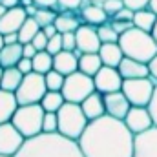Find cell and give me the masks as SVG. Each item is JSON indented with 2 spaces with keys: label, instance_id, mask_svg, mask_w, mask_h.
Here are the masks:
<instances>
[{
  "label": "cell",
  "instance_id": "60d3db41",
  "mask_svg": "<svg viewBox=\"0 0 157 157\" xmlns=\"http://www.w3.org/2000/svg\"><path fill=\"white\" fill-rule=\"evenodd\" d=\"M150 4V0H124V6L133 9V11H139V9H146Z\"/></svg>",
  "mask_w": 157,
  "mask_h": 157
},
{
  "label": "cell",
  "instance_id": "ab89813d",
  "mask_svg": "<svg viewBox=\"0 0 157 157\" xmlns=\"http://www.w3.org/2000/svg\"><path fill=\"white\" fill-rule=\"evenodd\" d=\"M17 68L24 73V75H28V73H31L33 71V59H28V57H22L20 59V62L17 64Z\"/></svg>",
  "mask_w": 157,
  "mask_h": 157
},
{
  "label": "cell",
  "instance_id": "52a82bcc",
  "mask_svg": "<svg viewBox=\"0 0 157 157\" xmlns=\"http://www.w3.org/2000/svg\"><path fill=\"white\" fill-rule=\"evenodd\" d=\"M46 91H48L46 75L39 73V71H31V73L24 75L15 95H17L18 104H35V102L42 101Z\"/></svg>",
  "mask_w": 157,
  "mask_h": 157
},
{
  "label": "cell",
  "instance_id": "9a60e30c",
  "mask_svg": "<svg viewBox=\"0 0 157 157\" xmlns=\"http://www.w3.org/2000/svg\"><path fill=\"white\" fill-rule=\"evenodd\" d=\"M28 13L24 9V6H17V7H9L4 17L0 18V33L7 35V33H18V29L22 28V24L26 22Z\"/></svg>",
  "mask_w": 157,
  "mask_h": 157
},
{
  "label": "cell",
  "instance_id": "9c48e42d",
  "mask_svg": "<svg viewBox=\"0 0 157 157\" xmlns=\"http://www.w3.org/2000/svg\"><path fill=\"white\" fill-rule=\"evenodd\" d=\"M24 141L26 137L11 121L0 124V154L15 157V154L22 148Z\"/></svg>",
  "mask_w": 157,
  "mask_h": 157
},
{
  "label": "cell",
  "instance_id": "c3c4849f",
  "mask_svg": "<svg viewBox=\"0 0 157 157\" xmlns=\"http://www.w3.org/2000/svg\"><path fill=\"white\" fill-rule=\"evenodd\" d=\"M4 40H6V44H17V42H20L18 33H7V35H4Z\"/></svg>",
  "mask_w": 157,
  "mask_h": 157
},
{
  "label": "cell",
  "instance_id": "4dcf8cb0",
  "mask_svg": "<svg viewBox=\"0 0 157 157\" xmlns=\"http://www.w3.org/2000/svg\"><path fill=\"white\" fill-rule=\"evenodd\" d=\"M64 80H66V75H62L60 71H57L55 68L49 70L46 73V84H48V90H57L60 91L62 86H64Z\"/></svg>",
  "mask_w": 157,
  "mask_h": 157
},
{
  "label": "cell",
  "instance_id": "b9f144b4",
  "mask_svg": "<svg viewBox=\"0 0 157 157\" xmlns=\"http://www.w3.org/2000/svg\"><path fill=\"white\" fill-rule=\"evenodd\" d=\"M148 110H150L152 119H154V126H157V84H155V90H154V95H152V101L148 104Z\"/></svg>",
  "mask_w": 157,
  "mask_h": 157
},
{
  "label": "cell",
  "instance_id": "2e32d148",
  "mask_svg": "<svg viewBox=\"0 0 157 157\" xmlns=\"http://www.w3.org/2000/svg\"><path fill=\"white\" fill-rule=\"evenodd\" d=\"M119 71H121L122 78H144L150 77V64L141 62L137 59L124 57L122 62L119 64Z\"/></svg>",
  "mask_w": 157,
  "mask_h": 157
},
{
  "label": "cell",
  "instance_id": "277c9868",
  "mask_svg": "<svg viewBox=\"0 0 157 157\" xmlns=\"http://www.w3.org/2000/svg\"><path fill=\"white\" fill-rule=\"evenodd\" d=\"M57 117H59V133L75 141H78V137L84 133L90 122L82 106L78 102H70V101H66L64 106L57 112Z\"/></svg>",
  "mask_w": 157,
  "mask_h": 157
},
{
  "label": "cell",
  "instance_id": "7c38bea8",
  "mask_svg": "<svg viewBox=\"0 0 157 157\" xmlns=\"http://www.w3.org/2000/svg\"><path fill=\"white\" fill-rule=\"evenodd\" d=\"M77 35V49L80 53H99L102 42L99 37V31H97V26H91V24H80L78 29L75 31Z\"/></svg>",
  "mask_w": 157,
  "mask_h": 157
},
{
  "label": "cell",
  "instance_id": "7402d4cb",
  "mask_svg": "<svg viewBox=\"0 0 157 157\" xmlns=\"http://www.w3.org/2000/svg\"><path fill=\"white\" fill-rule=\"evenodd\" d=\"M24 57L22 53V42L17 44H6L0 49V66L2 68H13L20 62V59Z\"/></svg>",
  "mask_w": 157,
  "mask_h": 157
},
{
  "label": "cell",
  "instance_id": "836d02e7",
  "mask_svg": "<svg viewBox=\"0 0 157 157\" xmlns=\"http://www.w3.org/2000/svg\"><path fill=\"white\" fill-rule=\"evenodd\" d=\"M64 48H62V33H57V35H53L49 42H48V48H46V51H49L51 55H57V53H60Z\"/></svg>",
  "mask_w": 157,
  "mask_h": 157
},
{
  "label": "cell",
  "instance_id": "5bb4252c",
  "mask_svg": "<svg viewBox=\"0 0 157 157\" xmlns=\"http://www.w3.org/2000/svg\"><path fill=\"white\" fill-rule=\"evenodd\" d=\"M104 104H106V113L112 115L115 119H122L126 117V113L132 108V102L128 101L126 93L122 90L119 91H112V93H104Z\"/></svg>",
  "mask_w": 157,
  "mask_h": 157
},
{
  "label": "cell",
  "instance_id": "6f0895ef",
  "mask_svg": "<svg viewBox=\"0 0 157 157\" xmlns=\"http://www.w3.org/2000/svg\"><path fill=\"white\" fill-rule=\"evenodd\" d=\"M90 2H97V4H104L106 0H90Z\"/></svg>",
  "mask_w": 157,
  "mask_h": 157
},
{
  "label": "cell",
  "instance_id": "d6a6232c",
  "mask_svg": "<svg viewBox=\"0 0 157 157\" xmlns=\"http://www.w3.org/2000/svg\"><path fill=\"white\" fill-rule=\"evenodd\" d=\"M42 132H46V133L59 132V117H57V112H46L44 122H42Z\"/></svg>",
  "mask_w": 157,
  "mask_h": 157
},
{
  "label": "cell",
  "instance_id": "db71d44e",
  "mask_svg": "<svg viewBox=\"0 0 157 157\" xmlns=\"http://www.w3.org/2000/svg\"><path fill=\"white\" fill-rule=\"evenodd\" d=\"M4 46H6V40H4V35H2V33H0V49H2V48H4Z\"/></svg>",
  "mask_w": 157,
  "mask_h": 157
},
{
  "label": "cell",
  "instance_id": "bcb514c9",
  "mask_svg": "<svg viewBox=\"0 0 157 157\" xmlns=\"http://www.w3.org/2000/svg\"><path fill=\"white\" fill-rule=\"evenodd\" d=\"M148 64H150V77L157 82V55L150 60V62H148Z\"/></svg>",
  "mask_w": 157,
  "mask_h": 157
},
{
  "label": "cell",
  "instance_id": "11a10c76",
  "mask_svg": "<svg viewBox=\"0 0 157 157\" xmlns=\"http://www.w3.org/2000/svg\"><path fill=\"white\" fill-rule=\"evenodd\" d=\"M2 75H4V68L0 66V88H2Z\"/></svg>",
  "mask_w": 157,
  "mask_h": 157
},
{
  "label": "cell",
  "instance_id": "4fadbf2b",
  "mask_svg": "<svg viewBox=\"0 0 157 157\" xmlns=\"http://www.w3.org/2000/svg\"><path fill=\"white\" fill-rule=\"evenodd\" d=\"M133 157H157V126L135 135Z\"/></svg>",
  "mask_w": 157,
  "mask_h": 157
},
{
  "label": "cell",
  "instance_id": "8fae6325",
  "mask_svg": "<svg viewBox=\"0 0 157 157\" xmlns=\"http://www.w3.org/2000/svg\"><path fill=\"white\" fill-rule=\"evenodd\" d=\"M124 122L133 135H139L154 126V119H152L148 106H132L124 117Z\"/></svg>",
  "mask_w": 157,
  "mask_h": 157
},
{
  "label": "cell",
  "instance_id": "f1b7e54d",
  "mask_svg": "<svg viewBox=\"0 0 157 157\" xmlns=\"http://www.w3.org/2000/svg\"><path fill=\"white\" fill-rule=\"evenodd\" d=\"M49 70H53V55L46 49L37 51V55L33 57V71H39V73H48Z\"/></svg>",
  "mask_w": 157,
  "mask_h": 157
},
{
  "label": "cell",
  "instance_id": "5b68a950",
  "mask_svg": "<svg viewBox=\"0 0 157 157\" xmlns=\"http://www.w3.org/2000/svg\"><path fill=\"white\" fill-rule=\"evenodd\" d=\"M44 115H46V110L42 108L40 102H35V104H20L17 108L13 119H11V122L28 139V137H33V135L42 133Z\"/></svg>",
  "mask_w": 157,
  "mask_h": 157
},
{
  "label": "cell",
  "instance_id": "7a4b0ae2",
  "mask_svg": "<svg viewBox=\"0 0 157 157\" xmlns=\"http://www.w3.org/2000/svg\"><path fill=\"white\" fill-rule=\"evenodd\" d=\"M15 157H84L80 144L59 132L28 137Z\"/></svg>",
  "mask_w": 157,
  "mask_h": 157
},
{
  "label": "cell",
  "instance_id": "d590c367",
  "mask_svg": "<svg viewBox=\"0 0 157 157\" xmlns=\"http://www.w3.org/2000/svg\"><path fill=\"white\" fill-rule=\"evenodd\" d=\"M133 15H135V11L124 6L121 11H117V13L112 17V18H113V20H121V22H133Z\"/></svg>",
  "mask_w": 157,
  "mask_h": 157
},
{
  "label": "cell",
  "instance_id": "7bdbcfd3",
  "mask_svg": "<svg viewBox=\"0 0 157 157\" xmlns=\"http://www.w3.org/2000/svg\"><path fill=\"white\" fill-rule=\"evenodd\" d=\"M112 26L117 29L119 35H122L124 31H128V29L133 26V22H121V20H112Z\"/></svg>",
  "mask_w": 157,
  "mask_h": 157
},
{
  "label": "cell",
  "instance_id": "680465c9",
  "mask_svg": "<svg viewBox=\"0 0 157 157\" xmlns=\"http://www.w3.org/2000/svg\"><path fill=\"white\" fill-rule=\"evenodd\" d=\"M0 157H13V155H4V154H0Z\"/></svg>",
  "mask_w": 157,
  "mask_h": 157
},
{
  "label": "cell",
  "instance_id": "d4e9b609",
  "mask_svg": "<svg viewBox=\"0 0 157 157\" xmlns=\"http://www.w3.org/2000/svg\"><path fill=\"white\" fill-rule=\"evenodd\" d=\"M155 22H157V15L152 11V9H139L135 11L133 15V26L139 28V29H144V31H154L155 28Z\"/></svg>",
  "mask_w": 157,
  "mask_h": 157
},
{
  "label": "cell",
  "instance_id": "e575fe53",
  "mask_svg": "<svg viewBox=\"0 0 157 157\" xmlns=\"http://www.w3.org/2000/svg\"><path fill=\"white\" fill-rule=\"evenodd\" d=\"M62 48L68 49V51H75L77 49V35H75V31L62 33Z\"/></svg>",
  "mask_w": 157,
  "mask_h": 157
},
{
  "label": "cell",
  "instance_id": "681fc988",
  "mask_svg": "<svg viewBox=\"0 0 157 157\" xmlns=\"http://www.w3.org/2000/svg\"><path fill=\"white\" fill-rule=\"evenodd\" d=\"M24 9H26V13H28V17H35V15H37V11H39V6H35V4H31V6H26Z\"/></svg>",
  "mask_w": 157,
  "mask_h": 157
},
{
  "label": "cell",
  "instance_id": "f546056e",
  "mask_svg": "<svg viewBox=\"0 0 157 157\" xmlns=\"http://www.w3.org/2000/svg\"><path fill=\"white\" fill-rule=\"evenodd\" d=\"M97 31H99V37H101V42H119L121 35L117 33V29L112 26V22H104L101 26H97Z\"/></svg>",
  "mask_w": 157,
  "mask_h": 157
},
{
  "label": "cell",
  "instance_id": "f5cc1de1",
  "mask_svg": "<svg viewBox=\"0 0 157 157\" xmlns=\"http://www.w3.org/2000/svg\"><path fill=\"white\" fill-rule=\"evenodd\" d=\"M6 11H7V7H6V6H2V4H0V18H2V17H4V13H6Z\"/></svg>",
  "mask_w": 157,
  "mask_h": 157
},
{
  "label": "cell",
  "instance_id": "4316f807",
  "mask_svg": "<svg viewBox=\"0 0 157 157\" xmlns=\"http://www.w3.org/2000/svg\"><path fill=\"white\" fill-rule=\"evenodd\" d=\"M24 78V73L13 66V68H4V75H2V88L7 90V91H17L20 82Z\"/></svg>",
  "mask_w": 157,
  "mask_h": 157
},
{
  "label": "cell",
  "instance_id": "3957f363",
  "mask_svg": "<svg viewBox=\"0 0 157 157\" xmlns=\"http://www.w3.org/2000/svg\"><path fill=\"white\" fill-rule=\"evenodd\" d=\"M124 57L137 59L141 62H150L157 55V40L150 31L139 29L132 26L128 31H124L119 39Z\"/></svg>",
  "mask_w": 157,
  "mask_h": 157
},
{
  "label": "cell",
  "instance_id": "ffe728a7",
  "mask_svg": "<svg viewBox=\"0 0 157 157\" xmlns=\"http://www.w3.org/2000/svg\"><path fill=\"white\" fill-rule=\"evenodd\" d=\"M99 55L102 59V64L112 66V68H119V64L124 59V53L119 42H104L99 49Z\"/></svg>",
  "mask_w": 157,
  "mask_h": 157
},
{
  "label": "cell",
  "instance_id": "7dc6e473",
  "mask_svg": "<svg viewBox=\"0 0 157 157\" xmlns=\"http://www.w3.org/2000/svg\"><path fill=\"white\" fill-rule=\"evenodd\" d=\"M42 31H44V33H46V35H48L49 39H51L53 35H57V33H59V29H57V26H55V24H49V26H44V28H42Z\"/></svg>",
  "mask_w": 157,
  "mask_h": 157
},
{
  "label": "cell",
  "instance_id": "44dd1931",
  "mask_svg": "<svg viewBox=\"0 0 157 157\" xmlns=\"http://www.w3.org/2000/svg\"><path fill=\"white\" fill-rule=\"evenodd\" d=\"M18 106L20 104L17 101L15 91H7V90L0 88V124L11 121Z\"/></svg>",
  "mask_w": 157,
  "mask_h": 157
},
{
  "label": "cell",
  "instance_id": "d6986e66",
  "mask_svg": "<svg viewBox=\"0 0 157 157\" xmlns=\"http://www.w3.org/2000/svg\"><path fill=\"white\" fill-rule=\"evenodd\" d=\"M80 18H82L86 24H91V26H101V24L108 22L110 15L106 13V9H104V6H102V4L90 2L88 6H84V7H82Z\"/></svg>",
  "mask_w": 157,
  "mask_h": 157
},
{
  "label": "cell",
  "instance_id": "e0dca14e",
  "mask_svg": "<svg viewBox=\"0 0 157 157\" xmlns=\"http://www.w3.org/2000/svg\"><path fill=\"white\" fill-rule=\"evenodd\" d=\"M80 106H82V110H84V113H86V117L90 119V121H93V119H99L102 117V115H106V104H104V93H101V91H93L91 95H88L82 102H80Z\"/></svg>",
  "mask_w": 157,
  "mask_h": 157
},
{
  "label": "cell",
  "instance_id": "8d00e7d4",
  "mask_svg": "<svg viewBox=\"0 0 157 157\" xmlns=\"http://www.w3.org/2000/svg\"><path fill=\"white\" fill-rule=\"evenodd\" d=\"M102 6H104L106 13H108L110 17H113L117 11H121V9L124 7V0H106Z\"/></svg>",
  "mask_w": 157,
  "mask_h": 157
},
{
  "label": "cell",
  "instance_id": "f35d334b",
  "mask_svg": "<svg viewBox=\"0 0 157 157\" xmlns=\"http://www.w3.org/2000/svg\"><path fill=\"white\" fill-rule=\"evenodd\" d=\"M84 0H59V7L62 9H70V11H77L78 7L82 6Z\"/></svg>",
  "mask_w": 157,
  "mask_h": 157
},
{
  "label": "cell",
  "instance_id": "603a6c76",
  "mask_svg": "<svg viewBox=\"0 0 157 157\" xmlns=\"http://www.w3.org/2000/svg\"><path fill=\"white\" fill-rule=\"evenodd\" d=\"M102 66L104 64H102V59L99 53H82L78 57V70L90 77H95Z\"/></svg>",
  "mask_w": 157,
  "mask_h": 157
},
{
  "label": "cell",
  "instance_id": "ee69618b",
  "mask_svg": "<svg viewBox=\"0 0 157 157\" xmlns=\"http://www.w3.org/2000/svg\"><path fill=\"white\" fill-rule=\"evenodd\" d=\"M22 53H24V57L33 59L37 55V48L33 46V42H26V44H22Z\"/></svg>",
  "mask_w": 157,
  "mask_h": 157
},
{
  "label": "cell",
  "instance_id": "8992f818",
  "mask_svg": "<svg viewBox=\"0 0 157 157\" xmlns=\"http://www.w3.org/2000/svg\"><path fill=\"white\" fill-rule=\"evenodd\" d=\"M64 93V99L70 101V102H82L88 95H91L95 91V80L93 77L82 73L80 70L66 75V80H64V86L60 90Z\"/></svg>",
  "mask_w": 157,
  "mask_h": 157
},
{
  "label": "cell",
  "instance_id": "9f6ffc18",
  "mask_svg": "<svg viewBox=\"0 0 157 157\" xmlns=\"http://www.w3.org/2000/svg\"><path fill=\"white\" fill-rule=\"evenodd\" d=\"M152 35L155 37V40H157V22H155V28H154V31H152Z\"/></svg>",
  "mask_w": 157,
  "mask_h": 157
},
{
  "label": "cell",
  "instance_id": "1f68e13d",
  "mask_svg": "<svg viewBox=\"0 0 157 157\" xmlns=\"http://www.w3.org/2000/svg\"><path fill=\"white\" fill-rule=\"evenodd\" d=\"M57 11L55 9H48V7H39L37 15H35V20L39 22L40 28L44 26H49V24H55V18H57Z\"/></svg>",
  "mask_w": 157,
  "mask_h": 157
},
{
  "label": "cell",
  "instance_id": "cb8c5ba5",
  "mask_svg": "<svg viewBox=\"0 0 157 157\" xmlns=\"http://www.w3.org/2000/svg\"><path fill=\"white\" fill-rule=\"evenodd\" d=\"M55 26H57L59 33H70V31H77L78 26H80V20L73 11L62 9L55 18Z\"/></svg>",
  "mask_w": 157,
  "mask_h": 157
},
{
  "label": "cell",
  "instance_id": "6da1fadb",
  "mask_svg": "<svg viewBox=\"0 0 157 157\" xmlns=\"http://www.w3.org/2000/svg\"><path fill=\"white\" fill-rule=\"evenodd\" d=\"M78 144L84 157H133L135 135L122 119L106 113L88 122Z\"/></svg>",
  "mask_w": 157,
  "mask_h": 157
},
{
  "label": "cell",
  "instance_id": "ac0fdd59",
  "mask_svg": "<svg viewBox=\"0 0 157 157\" xmlns=\"http://www.w3.org/2000/svg\"><path fill=\"white\" fill-rule=\"evenodd\" d=\"M53 68L60 71L62 75H70L78 70V55L75 51L62 49L60 53L53 55Z\"/></svg>",
  "mask_w": 157,
  "mask_h": 157
},
{
  "label": "cell",
  "instance_id": "f907efd6",
  "mask_svg": "<svg viewBox=\"0 0 157 157\" xmlns=\"http://www.w3.org/2000/svg\"><path fill=\"white\" fill-rule=\"evenodd\" d=\"M0 4L6 6V7L9 9V7H17V6H20V0H0Z\"/></svg>",
  "mask_w": 157,
  "mask_h": 157
},
{
  "label": "cell",
  "instance_id": "83f0119b",
  "mask_svg": "<svg viewBox=\"0 0 157 157\" xmlns=\"http://www.w3.org/2000/svg\"><path fill=\"white\" fill-rule=\"evenodd\" d=\"M40 29H42V28L39 26V22L35 20V17H28V18H26V22L22 24V28L18 29V39H20L22 44L31 42Z\"/></svg>",
  "mask_w": 157,
  "mask_h": 157
},
{
  "label": "cell",
  "instance_id": "ba28073f",
  "mask_svg": "<svg viewBox=\"0 0 157 157\" xmlns=\"http://www.w3.org/2000/svg\"><path fill=\"white\" fill-rule=\"evenodd\" d=\"M155 80L152 77L144 78H124L122 91L126 93L132 106H148L155 90Z\"/></svg>",
  "mask_w": 157,
  "mask_h": 157
},
{
  "label": "cell",
  "instance_id": "484cf974",
  "mask_svg": "<svg viewBox=\"0 0 157 157\" xmlns=\"http://www.w3.org/2000/svg\"><path fill=\"white\" fill-rule=\"evenodd\" d=\"M66 99H64V93L62 91H57V90H48L40 101L42 108L46 112H59L62 106H64Z\"/></svg>",
  "mask_w": 157,
  "mask_h": 157
},
{
  "label": "cell",
  "instance_id": "30bf717a",
  "mask_svg": "<svg viewBox=\"0 0 157 157\" xmlns=\"http://www.w3.org/2000/svg\"><path fill=\"white\" fill-rule=\"evenodd\" d=\"M93 80H95V90L101 93L119 91L122 90V82H124L119 68H112V66H102L99 73L93 77Z\"/></svg>",
  "mask_w": 157,
  "mask_h": 157
},
{
  "label": "cell",
  "instance_id": "816d5d0a",
  "mask_svg": "<svg viewBox=\"0 0 157 157\" xmlns=\"http://www.w3.org/2000/svg\"><path fill=\"white\" fill-rule=\"evenodd\" d=\"M148 9H152V11L157 15V0H150V4H148Z\"/></svg>",
  "mask_w": 157,
  "mask_h": 157
},
{
  "label": "cell",
  "instance_id": "f6af8a7d",
  "mask_svg": "<svg viewBox=\"0 0 157 157\" xmlns=\"http://www.w3.org/2000/svg\"><path fill=\"white\" fill-rule=\"evenodd\" d=\"M33 2L39 7H48V9H57L59 7V0H33Z\"/></svg>",
  "mask_w": 157,
  "mask_h": 157
},
{
  "label": "cell",
  "instance_id": "74e56055",
  "mask_svg": "<svg viewBox=\"0 0 157 157\" xmlns=\"http://www.w3.org/2000/svg\"><path fill=\"white\" fill-rule=\"evenodd\" d=\"M31 42H33V46L37 48V51H42V49H46V48H48V42H49V37H48V35H46V33H44V31L40 29L39 33L35 35V39L31 40Z\"/></svg>",
  "mask_w": 157,
  "mask_h": 157
}]
</instances>
